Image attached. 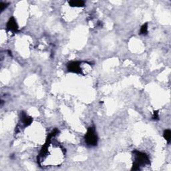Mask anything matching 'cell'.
<instances>
[{
  "label": "cell",
  "mask_w": 171,
  "mask_h": 171,
  "mask_svg": "<svg viewBox=\"0 0 171 171\" xmlns=\"http://www.w3.org/2000/svg\"><path fill=\"white\" fill-rule=\"evenodd\" d=\"M69 5L72 7H84L85 5V2L83 1H70L69 2Z\"/></svg>",
  "instance_id": "obj_7"
},
{
  "label": "cell",
  "mask_w": 171,
  "mask_h": 171,
  "mask_svg": "<svg viewBox=\"0 0 171 171\" xmlns=\"http://www.w3.org/2000/svg\"><path fill=\"white\" fill-rule=\"evenodd\" d=\"M21 121H22V124L24 127H28L32 122V118L30 116H28L25 112H22V116H21Z\"/></svg>",
  "instance_id": "obj_6"
},
{
  "label": "cell",
  "mask_w": 171,
  "mask_h": 171,
  "mask_svg": "<svg viewBox=\"0 0 171 171\" xmlns=\"http://www.w3.org/2000/svg\"><path fill=\"white\" fill-rule=\"evenodd\" d=\"M54 137H47L46 143L38 157L39 165L42 168L58 166L65 159V150L58 142L53 140Z\"/></svg>",
  "instance_id": "obj_1"
},
{
  "label": "cell",
  "mask_w": 171,
  "mask_h": 171,
  "mask_svg": "<svg viewBox=\"0 0 171 171\" xmlns=\"http://www.w3.org/2000/svg\"><path fill=\"white\" fill-rule=\"evenodd\" d=\"M133 166L132 170H140L150 164V159L145 153L137 151L133 152Z\"/></svg>",
  "instance_id": "obj_2"
},
{
  "label": "cell",
  "mask_w": 171,
  "mask_h": 171,
  "mask_svg": "<svg viewBox=\"0 0 171 171\" xmlns=\"http://www.w3.org/2000/svg\"><path fill=\"white\" fill-rule=\"evenodd\" d=\"M8 4L6 3H4V2H2L1 4H0V7H1V11H4L5 8H7L8 6Z\"/></svg>",
  "instance_id": "obj_10"
},
{
  "label": "cell",
  "mask_w": 171,
  "mask_h": 171,
  "mask_svg": "<svg viewBox=\"0 0 171 171\" xmlns=\"http://www.w3.org/2000/svg\"><path fill=\"white\" fill-rule=\"evenodd\" d=\"M140 34L142 35H146L148 34V23H145L141 27Z\"/></svg>",
  "instance_id": "obj_9"
},
{
  "label": "cell",
  "mask_w": 171,
  "mask_h": 171,
  "mask_svg": "<svg viewBox=\"0 0 171 171\" xmlns=\"http://www.w3.org/2000/svg\"><path fill=\"white\" fill-rule=\"evenodd\" d=\"M152 118H154V120H158V112H157V111L154 112V115H153Z\"/></svg>",
  "instance_id": "obj_11"
},
{
  "label": "cell",
  "mask_w": 171,
  "mask_h": 171,
  "mask_svg": "<svg viewBox=\"0 0 171 171\" xmlns=\"http://www.w3.org/2000/svg\"><path fill=\"white\" fill-rule=\"evenodd\" d=\"M7 29L12 33H17L18 32V26L14 17H11L7 23Z\"/></svg>",
  "instance_id": "obj_5"
},
{
  "label": "cell",
  "mask_w": 171,
  "mask_h": 171,
  "mask_svg": "<svg viewBox=\"0 0 171 171\" xmlns=\"http://www.w3.org/2000/svg\"><path fill=\"white\" fill-rule=\"evenodd\" d=\"M85 142L88 146H95L98 144V136L94 127H90L85 135Z\"/></svg>",
  "instance_id": "obj_3"
},
{
  "label": "cell",
  "mask_w": 171,
  "mask_h": 171,
  "mask_svg": "<svg viewBox=\"0 0 171 171\" xmlns=\"http://www.w3.org/2000/svg\"><path fill=\"white\" fill-rule=\"evenodd\" d=\"M163 136L164 139L167 141L168 143H170V138H171V132L170 130H164Z\"/></svg>",
  "instance_id": "obj_8"
},
{
  "label": "cell",
  "mask_w": 171,
  "mask_h": 171,
  "mask_svg": "<svg viewBox=\"0 0 171 171\" xmlns=\"http://www.w3.org/2000/svg\"><path fill=\"white\" fill-rule=\"evenodd\" d=\"M82 63L80 62H72L68 64V70L71 72L76 74H83Z\"/></svg>",
  "instance_id": "obj_4"
}]
</instances>
